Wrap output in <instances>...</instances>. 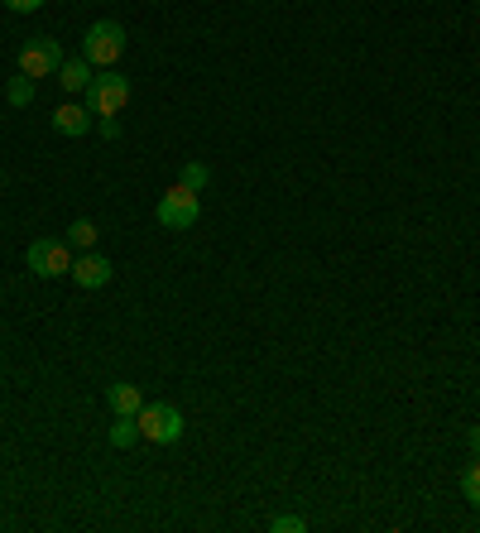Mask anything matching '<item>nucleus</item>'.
Masks as SVG:
<instances>
[{
    "instance_id": "nucleus-1",
    "label": "nucleus",
    "mask_w": 480,
    "mask_h": 533,
    "mask_svg": "<svg viewBox=\"0 0 480 533\" xmlns=\"http://www.w3.org/2000/svg\"><path fill=\"white\" fill-rule=\"evenodd\" d=\"M120 53H125V25L96 20V25L87 29V39H82V58H87L92 68H116Z\"/></svg>"
},
{
    "instance_id": "nucleus-2",
    "label": "nucleus",
    "mask_w": 480,
    "mask_h": 533,
    "mask_svg": "<svg viewBox=\"0 0 480 533\" xmlns=\"http://www.w3.org/2000/svg\"><path fill=\"white\" fill-rule=\"evenodd\" d=\"M154 217H159V226H164V231H188V226H197V217H202V197L178 183V188H168V193L159 197Z\"/></svg>"
},
{
    "instance_id": "nucleus-3",
    "label": "nucleus",
    "mask_w": 480,
    "mask_h": 533,
    "mask_svg": "<svg viewBox=\"0 0 480 533\" xmlns=\"http://www.w3.org/2000/svg\"><path fill=\"white\" fill-rule=\"evenodd\" d=\"M125 101H130V82L120 73H101L87 82V111L92 116H120Z\"/></svg>"
},
{
    "instance_id": "nucleus-4",
    "label": "nucleus",
    "mask_w": 480,
    "mask_h": 533,
    "mask_svg": "<svg viewBox=\"0 0 480 533\" xmlns=\"http://www.w3.org/2000/svg\"><path fill=\"white\" fill-rule=\"evenodd\" d=\"M135 423H140V437L159 442V447L183 437V413L173 409V404H144V409L135 413Z\"/></svg>"
},
{
    "instance_id": "nucleus-5",
    "label": "nucleus",
    "mask_w": 480,
    "mask_h": 533,
    "mask_svg": "<svg viewBox=\"0 0 480 533\" xmlns=\"http://www.w3.org/2000/svg\"><path fill=\"white\" fill-rule=\"evenodd\" d=\"M24 260H29V269H34L39 279H63V274H72V250H68V241H34Z\"/></svg>"
},
{
    "instance_id": "nucleus-6",
    "label": "nucleus",
    "mask_w": 480,
    "mask_h": 533,
    "mask_svg": "<svg viewBox=\"0 0 480 533\" xmlns=\"http://www.w3.org/2000/svg\"><path fill=\"white\" fill-rule=\"evenodd\" d=\"M63 68V49H58V39H29L20 49V73L24 77H53Z\"/></svg>"
},
{
    "instance_id": "nucleus-7",
    "label": "nucleus",
    "mask_w": 480,
    "mask_h": 533,
    "mask_svg": "<svg viewBox=\"0 0 480 533\" xmlns=\"http://www.w3.org/2000/svg\"><path fill=\"white\" fill-rule=\"evenodd\" d=\"M72 279H77L82 289H106V284L116 279V265H111L106 255H92V250H82V255L72 260Z\"/></svg>"
},
{
    "instance_id": "nucleus-8",
    "label": "nucleus",
    "mask_w": 480,
    "mask_h": 533,
    "mask_svg": "<svg viewBox=\"0 0 480 533\" xmlns=\"http://www.w3.org/2000/svg\"><path fill=\"white\" fill-rule=\"evenodd\" d=\"M87 125H92V116H87L77 101H63V106L53 111V130H58V135H68V140L87 135Z\"/></svg>"
},
{
    "instance_id": "nucleus-9",
    "label": "nucleus",
    "mask_w": 480,
    "mask_h": 533,
    "mask_svg": "<svg viewBox=\"0 0 480 533\" xmlns=\"http://www.w3.org/2000/svg\"><path fill=\"white\" fill-rule=\"evenodd\" d=\"M106 404H111L116 418H135V413L144 409V394H140V385H125V380H120V385L106 389Z\"/></svg>"
},
{
    "instance_id": "nucleus-10",
    "label": "nucleus",
    "mask_w": 480,
    "mask_h": 533,
    "mask_svg": "<svg viewBox=\"0 0 480 533\" xmlns=\"http://www.w3.org/2000/svg\"><path fill=\"white\" fill-rule=\"evenodd\" d=\"M58 82H63V92H87V82H92V63L87 58H63V68H58Z\"/></svg>"
},
{
    "instance_id": "nucleus-11",
    "label": "nucleus",
    "mask_w": 480,
    "mask_h": 533,
    "mask_svg": "<svg viewBox=\"0 0 480 533\" xmlns=\"http://www.w3.org/2000/svg\"><path fill=\"white\" fill-rule=\"evenodd\" d=\"M140 442V423L135 418H116V428H111V447L125 452V447H135Z\"/></svg>"
},
{
    "instance_id": "nucleus-12",
    "label": "nucleus",
    "mask_w": 480,
    "mask_h": 533,
    "mask_svg": "<svg viewBox=\"0 0 480 533\" xmlns=\"http://www.w3.org/2000/svg\"><path fill=\"white\" fill-rule=\"evenodd\" d=\"M461 495L471 500V509H480V457L471 461L466 471H461Z\"/></svg>"
},
{
    "instance_id": "nucleus-13",
    "label": "nucleus",
    "mask_w": 480,
    "mask_h": 533,
    "mask_svg": "<svg viewBox=\"0 0 480 533\" xmlns=\"http://www.w3.org/2000/svg\"><path fill=\"white\" fill-rule=\"evenodd\" d=\"M5 97H10V106H29L34 101V77H10V87H5Z\"/></svg>"
},
{
    "instance_id": "nucleus-14",
    "label": "nucleus",
    "mask_w": 480,
    "mask_h": 533,
    "mask_svg": "<svg viewBox=\"0 0 480 533\" xmlns=\"http://www.w3.org/2000/svg\"><path fill=\"white\" fill-rule=\"evenodd\" d=\"M68 245L92 250V245H96V226H92V221H72V226H68Z\"/></svg>"
},
{
    "instance_id": "nucleus-15",
    "label": "nucleus",
    "mask_w": 480,
    "mask_h": 533,
    "mask_svg": "<svg viewBox=\"0 0 480 533\" xmlns=\"http://www.w3.org/2000/svg\"><path fill=\"white\" fill-rule=\"evenodd\" d=\"M207 183H212V169H207V164H183V188L202 193Z\"/></svg>"
},
{
    "instance_id": "nucleus-16",
    "label": "nucleus",
    "mask_w": 480,
    "mask_h": 533,
    "mask_svg": "<svg viewBox=\"0 0 480 533\" xmlns=\"http://www.w3.org/2000/svg\"><path fill=\"white\" fill-rule=\"evenodd\" d=\"M269 529H274V533H303V529H308V519H298V514H274V519H269Z\"/></svg>"
},
{
    "instance_id": "nucleus-17",
    "label": "nucleus",
    "mask_w": 480,
    "mask_h": 533,
    "mask_svg": "<svg viewBox=\"0 0 480 533\" xmlns=\"http://www.w3.org/2000/svg\"><path fill=\"white\" fill-rule=\"evenodd\" d=\"M5 5H10V10H15V15H34V10H39V5H44V0H5Z\"/></svg>"
},
{
    "instance_id": "nucleus-18",
    "label": "nucleus",
    "mask_w": 480,
    "mask_h": 533,
    "mask_svg": "<svg viewBox=\"0 0 480 533\" xmlns=\"http://www.w3.org/2000/svg\"><path fill=\"white\" fill-rule=\"evenodd\" d=\"M101 135H106V140H116V135H120V121H116V116H101Z\"/></svg>"
},
{
    "instance_id": "nucleus-19",
    "label": "nucleus",
    "mask_w": 480,
    "mask_h": 533,
    "mask_svg": "<svg viewBox=\"0 0 480 533\" xmlns=\"http://www.w3.org/2000/svg\"><path fill=\"white\" fill-rule=\"evenodd\" d=\"M466 442H471V457H480V423L471 428V437H466Z\"/></svg>"
}]
</instances>
